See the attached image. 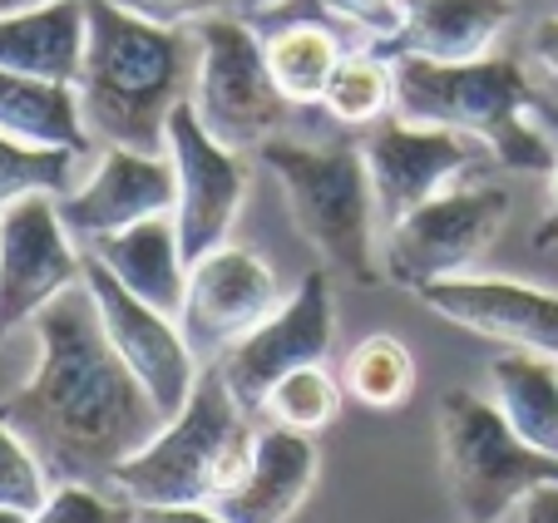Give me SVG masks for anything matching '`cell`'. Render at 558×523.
I'll list each match as a JSON object with an SVG mask.
<instances>
[{
  "label": "cell",
  "instance_id": "cell-2",
  "mask_svg": "<svg viewBox=\"0 0 558 523\" xmlns=\"http://www.w3.org/2000/svg\"><path fill=\"white\" fill-rule=\"evenodd\" d=\"M193 31L154 25L114 0H89L85 64L74 80L89 144L169 154V119L193 95Z\"/></svg>",
  "mask_w": 558,
  "mask_h": 523
},
{
  "label": "cell",
  "instance_id": "cell-34",
  "mask_svg": "<svg viewBox=\"0 0 558 523\" xmlns=\"http://www.w3.org/2000/svg\"><path fill=\"white\" fill-rule=\"evenodd\" d=\"M519 523H558V484H538V489L519 503Z\"/></svg>",
  "mask_w": 558,
  "mask_h": 523
},
{
  "label": "cell",
  "instance_id": "cell-9",
  "mask_svg": "<svg viewBox=\"0 0 558 523\" xmlns=\"http://www.w3.org/2000/svg\"><path fill=\"white\" fill-rule=\"evenodd\" d=\"M331 341H337L331 277L306 272L302 287H296L257 331H247L232 351H222L213 366H218L222 386L232 390V400L257 419L282 376H292V370H302V366H327Z\"/></svg>",
  "mask_w": 558,
  "mask_h": 523
},
{
  "label": "cell",
  "instance_id": "cell-16",
  "mask_svg": "<svg viewBox=\"0 0 558 523\" xmlns=\"http://www.w3.org/2000/svg\"><path fill=\"white\" fill-rule=\"evenodd\" d=\"M421 302L474 336H489V341H505L514 351L558 361V292L509 282V277L464 272L421 287Z\"/></svg>",
  "mask_w": 558,
  "mask_h": 523
},
{
  "label": "cell",
  "instance_id": "cell-26",
  "mask_svg": "<svg viewBox=\"0 0 558 523\" xmlns=\"http://www.w3.org/2000/svg\"><path fill=\"white\" fill-rule=\"evenodd\" d=\"M341 390L347 386L331 380L327 366H302L272 386V396H267V405H263V419L267 425L296 429V435H322V429L341 415Z\"/></svg>",
  "mask_w": 558,
  "mask_h": 523
},
{
  "label": "cell",
  "instance_id": "cell-23",
  "mask_svg": "<svg viewBox=\"0 0 558 523\" xmlns=\"http://www.w3.org/2000/svg\"><path fill=\"white\" fill-rule=\"evenodd\" d=\"M267 70H272L277 89L287 95V105H322L331 70L341 64V40L316 21L282 25L277 35H267Z\"/></svg>",
  "mask_w": 558,
  "mask_h": 523
},
{
  "label": "cell",
  "instance_id": "cell-39",
  "mask_svg": "<svg viewBox=\"0 0 558 523\" xmlns=\"http://www.w3.org/2000/svg\"><path fill=\"white\" fill-rule=\"evenodd\" d=\"M505 523H509V519H505Z\"/></svg>",
  "mask_w": 558,
  "mask_h": 523
},
{
  "label": "cell",
  "instance_id": "cell-37",
  "mask_svg": "<svg viewBox=\"0 0 558 523\" xmlns=\"http://www.w3.org/2000/svg\"><path fill=\"white\" fill-rule=\"evenodd\" d=\"M31 5H45V0H0V15H15V11H31Z\"/></svg>",
  "mask_w": 558,
  "mask_h": 523
},
{
  "label": "cell",
  "instance_id": "cell-28",
  "mask_svg": "<svg viewBox=\"0 0 558 523\" xmlns=\"http://www.w3.org/2000/svg\"><path fill=\"white\" fill-rule=\"evenodd\" d=\"M31 523H138V509L124 494L109 489V484L64 479V484H50V494L31 513Z\"/></svg>",
  "mask_w": 558,
  "mask_h": 523
},
{
  "label": "cell",
  "instance_id": "cell-29",
  "mask_svg": "<svg viewBox=\"0 0 558 523\" xmlns=\"http://www.w3.org/2000/svg\"><path fill=\"white\" fill-rule=\"evenodd\" d=\"M45 494H50V474L35 460V450L15 435L5 419H0V503L11 509H40Z\"/></svg>",
  "mask_w": 558,
  "mask_h": 523
},
{
  "label": "cell",
  "instance_id": "cell-35",
  "mask_svg": "<svg viewBox=\"0 0 558 523\" xmlns=\"http://www.w3.org/2000/svg\"><path fill=\"white\" fill-rule=\"evenodd\" d=\"M277 5H287V0H232V11H238V15H247V21H253V15L277 11Z\"/></svg>",
  "mask_w": 558,
  "mask_h": 523
},
{
  "label": "cell",
  "instance_id": "cell-17",
  "mask_svg": "<svg viewBox=\"0 0 558 523\" xmlns=\"http://www.w3.org/2000/svg\"><path fill=\"white\" fill-rule=\"evenodd\" d=\"M316 470H322V454H316L312 435L263 425L253 445V464L222 494L218 513L228 523H287L312 494Z\"/></svg>",
  "mask_w": 558,
  "mask_h": 523
},
{
  "label": "cell",
  "instance_id": "cell-5",
  "mask_svg": "<svg viewBox=\"0 0 558 523\" xmlns=\"http://www.w3.org/2000/svg\"><path fill=\"white\" fill-rule=\"evenodd\" d=\"M257 154L282 183L296 232L327 257V267L347 272L361 287H376L386 272L376 257L380 218L366 154L356 144H296L282 134L267 138Z\"/></svg>",
  "mask_w": 558,
  "mask_h": 523
},
{
  "label": "cell",
  "instance_id": "cell-32",
  "mask_svg": "<svg viewBox=\"0 0 558 523\" xmlns=\"http://www.w3.org/2000/svg\"><path fill=\"white\" fill-rule=\"evenodd\" d=\"M529 54H534V64L544 70L548 89H554V99H558V21H538V25H534Z\"/></svg>",
  "mask_w": 558,
  "mask_h": 523
},
{
  "label": "cell",
  "instance_id": "cell-3",
  "mask_svg": "<svg viewBox=\"0 0 558 523\" xmlns=\"http://www.w3.org/2000/svg\"><path fill=\"white\" fill-rule=\"evenodd\" d=\"M534 84L509 54L440 64L421 54H396V114L470 134L514 173H554L558 148L534 124Z\"/></svg>",
  "mask_w": 558,
  "mask_h": 523
},
{
  "label": "cell",
  "instance_id": "cell-1",
  "mask_svg": "<svg viewBox=\"0 0 558 523\" xmlns=\"http://www.w3.org/2000/svg\"><path fill=\"white\" fill-rule=\"evenodd\" d=\"M35 370L0 400V419L45 464L50 484H109V474L158 435L163 415L114 351L85 282L35 316Z\"/></svg>",
  "mask_w": 558,
  "mask_h": 523
},
{
  "label": "cell",
  "instance_id": "cell-38",
  "mask_svg": "<svg viewBox=\"0 0 558 523\" xmlns=\"http://www.w3.org/2000/svg\"><path fill=\"white\" fill-rule=\"evenodd\" d=\"M548 183H554V212H558V163H554V173H548Z\"/></svg>",
  "mask_w": 558,
  "mask_h": 523
},
{
  "label": "cell",
  "instance_id": "cell-36",
  "mask_svg": "<svg viewBox=\"0 0 558 523\" xmlns=\"http://www.w3.org/2000/svg\"><path fill=\"white\" fill-rule=\"evenodd\" d=\"M0 523H31V509H11V503H0Z\"/></svg>",
  "mask_w": 558,
  "mask_h": 523
},
{
  "label": "cell",
  "instance_id": "cell-30",
  "mask_svg": "<svg viewBox=\"0 0 558 523\" xmlns=\"http://www.w3.org/2000/svg\"><path fill=\"white\" fill-rule=\"evenodd\" d=\"M316 5H322L331 21L361 31L371 45H390V50H396V40H401L405 0H316Z\"/></svg>",
  "mask_w": 558,
  "mask_h": 523
},
{
  "label": "cell",
  "instance_id": "cell-15",
  "mask_svg": "<svg viewBox=\"0 0 558 523\" xmlns=\"http://www.w3.org/2000/svg\"><path fill=\"white\" fill-rule=\"evenodd\" d=\"M173 208H179V179L169 154H138V148H105L95 173L80 188L60 193V218L80 252Z\"/></svg>",
  "mask_w": 558,
  "mask_h": 523
},
{
  "label": "cell",
  "instance_id": "cell-18",
  "mask_svg": "<svg viewBox=\"0 0 558 523\" xmlns=\"http://www.w3.org/2000/svg\"><path fill=\"white\" fill-rule=\"evenodd\" d=\"M85 257H95L99 267H109V272L119 277V287H129L138 302L158 306V312H169V316L183 312L189 257H183V238H179L173 212L134 222V228L95 242V247H85Z\"/></svg>",
  "mask_w": 558,
  "mask_h": 523
},
{
  "label": "cell",
  "instance_id": "cell-4",
  "mask_svg": "<svg viewBox=\"0 0 558 523\" xmlns=\"http://www.w3.org/2000/svg\"><path fill=\"white\" fill-rule=\"evenodd\" d=\"M253 415L232 400L218 366H203L189 405L173 419H163L154 440L109 474V489L124 494L134 509L222 503V494L253 464Z\"/></svg>",
  "mask_w": 558,
  "mask_h": 523
},
{
  "label": "cell",
  "instance_id": "cell-33",
  "mask_svg": "<svg viewBox=\"0 0 558 523\" xmlns=\"http://www.w3.org/2000/svg\"><path fill=\"white\" fill-rule=\"evenodd\" d=\"M138 523H228L218 503H173V509H138Z\"/></svg>",
  "mask_w": 558,
  "mask_h": 523
},
{
  "label": "cell",
  "instance_id": "cell-10",
  "mask_svg": "<svg viewBox=\"0 0 558 523\" xmlns=\"http://www.w3.org/2000/svg\"><path fill=\"white\" fill-rule=\"evenodd\" d=\"M74 282H85V252L70 238L54 193H25L0 212V341L31 326Z\"/></svg>",
  "mask_w": 558,
  "mask_h": 523
},
{
  "label": "cell",
  "instance_id": "cell-11",
  "mask_svg": "<svg viewBox=\"0 0 558 523\" xmlns=\"http://www.w3.org/2000/svg\"><path fill=\"white\" fill-rule=\"evenodd\" d=\"M282 302L287 296L277 287L272 262L263 252L243 247V242H222L208 257L189 262L179 331L189 341V351L198 356V366H213L247 331H257Z\"/></svg>",
  "mask_w": 558,
  "mask_h": 523
},
{
  "label": "cell",
  "instance_id": "cell-19",
  "mask_svg": "<svg viewBox=\"0 0 558 523\" xmlns=\"http://www.w3.org/2000/svg\"><path fill=\"white\" fill-rule=\"evenodd\" d=\"M89 0H45L31 11L0 15V70L74 84L85 64Z\"/></svg>",
  "mask_w": 558,
  "mask_h": 523
},
{
  "label": "cell",
  "instance_id": "cell-24",
  "mask_svg": "<svg viewBox=\"0 0 558 523\" xmlns=\"http://www.w3.org/2000/svg\"><path fill=\"white\" fill-rule=\"evenodd\" d=\"M322 109H327L337 124H351V129L380 124V119L396 109V60H386V54H376V50L341 54V64L327 80Z\"/></svg>",
  "mask_w": 558,
  "mask_h": 523
},
{
  "label": "cell",
  "instance_id": "cell-22",
  "mask_svg": "<svg viewBox=\"0 0 558 523\" xmlns=\"http://www.w3.org/2000/svg\"><path fill=\"white\" fill-rule=\"evenodd\" d=\"M495 405L524 445L558 460V361L534 351H509L489 366Z\"/></svg>",
  "mask_w": 558,
  "mask_h": 523
},
{
  "label": "cell",
  "instance_id": "cell-8",
  "mask_svg": "<svg viewBox=\"0 0 558 523\" xmlns=\"http://www.w3.org/2000/svg\"><path fill=\"white\" fill-rule=\"evenodd\" d=\"M509 222V193L505 188H445L415 212H405L396 228H386V252L380 272L396 287H421L464 277L474 262L495 247V238Z\"/></svg>",
  "mask_w": 558,
  "mask_h": 523
},
{
  "label": "cell",
  "instance_id": "cell-7",
  "mask_svg": "<svg viewBox=\"0 0 558 523\" xmlns=\"http://www.w3.org/2000/svg\"><path fill=\"white\" fill-rule=\"evenodd\" d=\"M193 40H198V70H193L189 105L198 124L238 154L263 148L267 138L282 134L292 105L277 89L267 70V45L247 25V15H208L193 25Z\"/></svg>",
  "mask_w": 558,
  "mask_h": 523
},
{
  "label": "cell",
  "instance_id": "cell-14",
  "mask_svg": "<svg viewBox=\"0 0 558 523\" xmlns=\"http://www.w3.org/2000/svg\"><path fill=\"white\" fill-rule=\"evenodd\" d=\"M169 163H173V179H179L173 222H179V238H183V257L198 262L213 247L232 242L238 212L247 203V158L238 148L218 144L198 124L193 105L183 99L169 119Z\"/></svg>",
  "mask_w": 558,
  "mask_h": 523
},
{
  "label": "cell",
  "instance_id": "cell-12",
  "mask_svg": "<svg viewBox=\"0 0 558 523\" xmlns=\"http://www.w3.org/2000/svg\"><path fill=\"white\" fill-rule=\"evenodd\" d=\"M85 287H89V296H95L99 321H105L114 351L124 356V366L134 370L138 386L148 390L158 415L173 419L189 405L193 386H198V376H203L198 356L189 351V341H183V331H179V316L138 302L95 257H85Z\"/></svg>",
  "mask_w": 558,
  "mask_h": 523
},
{
  "label": "cell",
  "instance_id": "cell-13",
  "mask_svg": "<svg viewBox=\"0 0 558 523\" xmlns=\"http://www.w3.org/2000/svg\"><path fill=\"white\" fill-rule=\"evenodd\" d=\"M480 148L485 144L470 134L435 129V124H411V119H401V114L371 124L361 154H366L380 228H396L405 212L430 203L435 193L454 188V183L480 163Z\"/></svg>",
  "mask_w": 558,
  "mask_h": 523
},
{
  "label": "cell",
  "instance_id": "cell-6",
  "mask_svg": "<svg viewBox=\"0 0 558 523\" xmlns=\"http://www.w3.org/2000/svg\"><path fill=\"white\" fill-rule=\"evenodd\" d=\"M440 464L464 523H505L538 484H558V460L524 445L499 405L474 390L440 400Z\"/></svg>",
  "mask_w": 558,
  "mask_h": 523
},
{
  "label": "cell",
  "instance_id": "cell-20",
  "mask_svg": "<svg viewBox=\"0 0 558 523\" xmlns=\"http://www.w3.org/2000/svg\"><path fill=\"white\" fill-rule=\"evenodd\" d=\"M509 21L514 0H405L396 54H421L440 64L485 60Z\"/></svg>",
  "mask_w": 558,
  "mask_h": 523
},
{
  "label": "cell",
  "instance_id": "cell-27",
  "mask_svg": "<svg viewBox=\"0 0 558 523\" xmlns=\"http://www.w3.org/2000/svg\"><path fill=\"white\" fill-rule=\"evenodd\" d=\"M74 168H80V154L70 148H35L0 134V212L21 203L25 193H54V198L70 193Z\"/></svg>",
  "mask_w": 558,
  "mask_h": 523
},
{
  "label": "cell",
  "instance_id": "cell-21",
  "mask_svg": "<svg viewBox=\"0 0 558 523\" xmlns=\"http://www.w3.org/2000/svg\"><path fill=\"white\" fill-rule=\"evenodd\" d=\"M0 134L35 148H70V154L89 148V129L80 114L74 84L35 80V74L15 70H0Z\"/></svg>",
  "mask_w": 558,
  "mask_h": 523
},
{
  "label": "cell",
  "instance_id": "cell-31",
  "mask_svg": "<svg viewBox=\"0 0 558 523\" xmlns=\"http://www.w3.org/2000/svg\"><path fill=\"white\" fill-rule=\"evenodd\" d=\"M114 5L129 15H144L154 25H173V31H193L208 15L232 11V0H114Z\"/></svg>",
  "mask_w": 558,
  "mask_h": 523
},
{
  "label": "cell",
  "instance_id": "cell-25",
  "mask_svg": "<svg viewBox=\"0 0 558 523\" xmlns=\"http://www.w3.org/2000/svg\"><path fill=\"white\" fill-rule=\"evenodd\" d=\"M341 386L371 410H396L415 396V356L401 336H366L351 345L347 366H341Z\"/></svg>",
  "mask_w": 558,
  "mask_h": 523
}]
</instances>
